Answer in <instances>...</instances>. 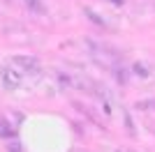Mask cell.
Masks as SVG:
<instances>
[{"label": "cell", "mask_w": 155, "mask_h": 152, "mask_svg": "<svg viewBox=\"0 0 155 152\" xmlns=\"http://www.w3.org/2000/svg\"><path fill=\"white\" fill-rule=\"evenodd\" d=\"M30 2H35V0H30Z\"/></svg>", "instance_id": "obj_6"}, {"label": "cell", "mask_w": 155, "mask_h": 152, "mask_svg": "<svg viewBox=\"0 0 155 152\" xmlns=\"http://www.w3.org/2000/svg\"><path fill=\"white\" fill-rule=\"evenodd\" d=\"M7 152H21V143L19 141H12V143L7 145Z\"/></svg>", "instance_id": "obj_3"}, {"label": "cell", "mask_w": 155, "mask_h": 152, "mask_svg": "<svg viewBox=\"0 0 155 152\" xmlns=\"http://www.w3.org/2000/svg\"><path fill=\"white\" fill-rule=\"evenodd\" d=\"M111 2H116V5H123V0H111Z\"/></svg>", "instance_id": "obj_5"}, {"label": "cell", "mask_w": 155, "mask_h": 152, "mask_svg": "<svg viewBox=\"0 0 155 152\" xmlns=\"http://www.w3.org/2000/svg\"><path fill=\"white\" fill-rule=\"evenodd\" d=\"M12 62H14V65H21L23 69H37V60H35V58H30V55H14Z\"/></svg>", "instance_id": "obj_2"}, {"label": "cell", "mask_w": 155, "mask_h": 152, "mask_svg": "<svg viewBox=\"0 0 155 152\" xmlns=\"http://www.w3.org/2000/svg\"><path fill=\"white\" fill-rule=\"evenodd\" d=\"M134 71H137V74H141V76H146V69H143L141 65H134Z\"/></svg>", "instance_id": "obj_4"}, {"label": "cell", "mask_w": 155, "mask_h": 152, "mask_svg": "<svg viewBox=\"0 0 155 152\" xmlns=\"http://www.w3.org/2000/svg\"><path fill=\"white\" fill-rule=\"evenodd\" d=\"M2 83H5V88H19L21 74L16 69H2Z\"/></svg>", "instance_id": "obj_1"}]
</instances>
